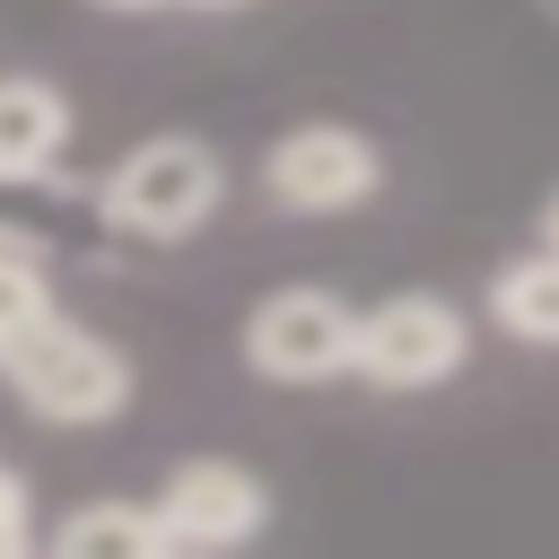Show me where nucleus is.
<instances>
[{"mask_svg":"<svg viewBox=\"0 0 559 559\" xmlns=\"http://www.w3.org/2000/svg\"><path fill=\"white\" fill-rule=\"evenodd\" d=\"M96 9H166V0H96Z\"/></svg>","mask_w":559,"mask_h":559,"instance_id":"ddd939ff","label":"nucleus"},{"mask_svg":"<svg viewBox=\"0 0 559 559\" xmlns=\"http://www.w3.org/2000/svg\"><path fill=\"white\" fill-rule=\"evenodd\" d=\"M61 140H70L61 87H44V79H0V183L44 175V166L61 157Z\"/></svg>","mask_w":559,"mask_h":559,"instance_id":"0eeeda50","label":"nucleus"},{"mask_svg":"<svg viewBox=\"0 0 559 559\" xmlns=\"http://www.w3.org/2000/svg\"><path fill=\"white\" fill-rule=\"evenodd\" d=\"M9 550H26V489H17V472L0 463V559Z\"/></svg>","mask_w":559,"mask_h":559,"instance_id":"9b49d317","label":"nucleus"},{"mask_svg":"<svg viewBox=\"0 0 559 559\" xmlns=\"http://www.w3.org/2000/svg\"><path fill=\"white\" fill-rule=\"evenodd\" d=\"M61 559H166L175 533L157 507H79L61 533H52Z\"/></svg>","mask_w":559,"mask_h":559,"instance_id":"1a4fd4ad","label":"nucleus"},{"mask_svg":"<svg viewBox=\"0 0 559 559\" xmlns=\"http://www.w3.org/2000/svg\"><path fill=\"white\" fill-rule=\"evenodd\" d=\"M533 245H550V253H559V192L542 201V227H533Z\"/></svg>","mask_w":559,"mask_h":559,"instance_id":"f8f14e48","label":"nucleus"},{"mask_svg":"<svg viewBox=\"0 0 559 559\" xmlns=\"http://www.w3.org/2000/svg\"><path fill=\"white\" fill-rule=\"evenodd\" d=\"M52 314V288H44V262L26 253V245H0V349L17 341V332H35Z\"/></svg>","mask_w":559,"mask_h":559,"instance_id":"9d476101","label":"nucleus"},{"mask_svg":"<svg viewBox=\"0 0 559 559\" xmlns=\"http://www.w3.org/2000/svg\"><path fill=\"white\" fill-rule=\"evenodd\" d=\"M192 9H227V0H192Z\"/></svg>","mask_w":559,"mask_h":559,"instance_id":"4468645a","label":"nucleus"},{"mask_svg":"<svg viewBox=\"0 0 559 559\" xmlns=\"http://www.w3.org/2000/svg\"><path fill=\"white\" fill-rule=\"evenodd\" d=\"M472 358V314L437 288H402L384 306L358 314V367L376 393H437L445 376H463Z\"/></svg>","mask_w":559,"mask_h":559,"instance_id":"7ed1b4c3","label":"nucleus"},{"mask_svg":"<svg viewBox=\"0 0 559 559\" xmlns=\"http://www.w3.org/2000/svg\"><path fill=\"white\" fill-rule=\"evenodd\" d=\"M0 376L52 428H96V419H114L131 402V358L114 341H96L87 323H70V314H44L35 332H17L0 349Z\"/></svg>","mask_w":559,"mask_h":559,"instance_id":"f257e3e1","label":"nucleus"},{"mask_svg":"<svg viewBox=\"0 0 559 559\" xmlns=\"http://www.w3.org/2000/svg\"><path fill=\"white\" fill-rule=\"evenodd\" d=\"M245 367L271 384H332L358 367V306L332 288H280L245 314Z\"/></svg>","mask_w":559,"mask_h":559,"instance_id":"20e7f679","label":"nucleus"},{"mask_svg":"<svg viewBox=\"0 0 559 559\" xmlns=\"http://www.w3.org/2000/svg\"><path fill=\"white\" fill-rule=\"evenodd\" d=\"M227 192V166L201 148V140H140L114 175H105V218L140 245H183L210 227Z\"/></svg>","mask_w":559,"mask_h":559,"instance_id":"f03ea898","label":"nucleus"},{"mask_svg":"<svg viewBox=\"0 0 559 559\" xmlns=\"http://www.w3.org/2000/svg\"><path fill=\"white\" fill-rule=\"evenodd\" d=\"M489 323H498L507 341L559 349V253H550V245L498 262V280H489Z\"/></svg>","mask_w":559,"mask_h":559,"instance_id":"6e6552de","label":"nucleus"},{"mask_svg":"<svg viewBox=\"0 0 559 559\" xmlns=\"http://www.w3.org/2000/svg\"><path fill=\"white\" fill-rule=\"evenodd\" d=\"M157 515H166L175 550H236V542H253V533L271 524V489H262L245 463L201 454V463H175V472H166Z\"/></svg>","mask_w":559,"mask_h":559,"instance_id":"423d86ee","label":"nucleus"},{"mask_svg":"<svg viewBox=\"0 0 559 559\" xmlns=\"http://www.w3.org/2000/svg\"><path fill=\"white\" fill-rule=\"evenodd\" d=\"M262 192H271L280 210H297V218H341V210H358V201L384 192V157H376V140L349 131V122H297V131L271 140Z\"/></svg>","mask_w":559,"mask_h":559,"instance_id":"39448f33","label":"nucleus"}]
</instances>
